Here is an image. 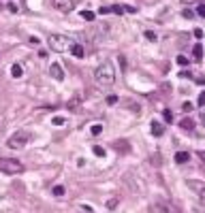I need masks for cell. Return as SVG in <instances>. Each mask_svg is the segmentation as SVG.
Segmentation results:
<instances>
[{
    "mask_svg": "<svg viewBox=\"0 0 205 213\" xmlns=\"http://www.w3.org/2000/svg\"><path fill=\"white\" fill-rule=\"evenodd\" d=\"M94 81L101 85V87H111V85L116 83V68H113V64H111L109 60H105L103 64L96 66V70H94Z\"/></svg>",
    "mask_w": 205,
    "mask_h": 213,
    "instance_id": "cell-1",
    "label": "cell"
},
{
    "mask_svg": "<svg viewBox=\"0 0 205 213\" xmlns=\"http://www.w3.org/2000/svg\"><path fill=\"white\" fill-rule=\"evenodd\" d=\"M0 170L6 175H17V173H24V164L17 158H0Z\"/></svg>",
    "mask_w": 205,
    "mask_h": 213,
    "instance_id": "cell-2",
    "label": "cell"
},
{
    "mask_svg": "<svg viewBox=\"0 0 205 213\" xmlns=\"http://www.w3.org/2000/svg\"><path fill=\"white\" fill-rule=\"evenodd\" d=\"M47 43H49V47H51V51H66L69 47H71V41H69V36H64V34H51L49 39H47Z\"/></svg>",
    "mask_w": 205,
    "mask_h": 213,
    "instance_id": "cell-3",
    "label": "cell"
},
{
    "mask_svg": "<svg viewBox=\"0 0 205 213\" xmlns=\"http://www.w3.org/2000/svg\"><path fill=\"white\" fill-rule=\"evenodd\" d=\"M26 143H28V134L26 132H15L6 141V147L9 149H22V147H26Z\"/></svg>",
    "mask_w": 205,
    "mask_h": 213,
    "instance_id": "cell-4",
    "label": "cell"
},
{
    "mask_svg": "<svg viewBox=\"0 0 205 213\" xmlns=\"http://www.w3.org/2000/svg\"><path fill=\"white\" fill-rule=\"evenodd\" d=\"M53 6H56V11H60V13H71V11L75 9L73 0H53Z\"/></svg>",
    "mask_w": 205,
    "mask_h": 213,
    "instance_id": "cell-5",
    "label": "cell"
},
{
    "mask_svg": "<svg viewBox=\"0 0 205 213\" xmlns=\"http://www.w3.org/2000/svg\"><path fill=\"white\" fill-rule=\"evenodd\" d=\"M49 73H51V77H53L56 81H64V70H62V66H60L58 62H51Z\"/></svg>",
    "mask_w": 205,
    "mask_h": 213,
    "instance_id": "cell-6",
    "label": "cell"
},
{
    "mask_svg": "<svg viewBox=\"0 0 205 213\" xmlns=\"http://www.w3.org/2000/svg\"><path fill=\"white\" fill-rule=\"evenodd\" d=\"M152 134H154V136H163L164 134V126L158 120H152Z\"/></svg>",
    "mask_w": 205,
    "mask_h": 213,
    "instance_id": "cell-7",
    "label": "cell"
},
{
    "mask_svg": "<svg viewBox=\"0 0 205 213\" xmlns=\"http://www.w3.org/2000/svg\"><path fill=\"white\" fill-rule=\"evenodd\" d=\"M66 107H69V111H73V113H77V111H79V107H81V98H79V96H75V98H71Z\"/></svg>",
    "mask_w": 205,
    "mask_h": 213,
    "instance_id": "cell-8",
    "label": "cell"
},
{
    "mask_svg": "<svg viewBox=\"0 0 205 213\" xmlns=\"http://www.w3.org/2000/svg\"><path fill=\"white\" fill-rule=\"evenodd\" d=\"M188 160H190V154H188V151H177V154H175V162H177V164H186Z\"/></svg>",
    "mask_w": 205,
    "mask_h": 213,
    "instance_id": "cell-9",
    "label": "cell"
},
{
    "mask_svg": "<svg viewBox=\"0 0 205 213\" xmlns=\"http://www.w3.org/2000/svg\"><path fill=\"white\" fill-rule=\"evenodd\" d=\"M71 53L75 55V58H83V45H79V43H75V45H71Z\"/></svg>",
    "mask_w": 205,
    "mask_h": 213,
    "instance_id": "cell-10",
    "label": "cell"
},
{
    "mask_svg": "<svg viewBox=\"0 0 205 213\" xmlns=\"http://www.w3.org/2000/svg\"><path fill=\"white\" fill-rule=\"evenodd\" d=\"M179 128H182V130H188V132H190V130L195 128V122H192L190 117H184V120L179 122Z\"/></svg>",
    "mask_w": 205,
    "mask_h": 213,
    "instance_id": "cell-11",
    "label": "cell"
},
{
    "mask_svg": "<svg viewBox=\"0 0 205 213\" xmlns=\"http://www.w3.org/2000/svg\"><path fill=\"white\" fill-rule=\"evenodd\" d=\"M11 75H13L15 79H19V77H24V68H22L19 64H13V66H11Z\"/></svg>",
    "mask_w": 205,
    "mask_h": 213,
    "instance_id": "cell-12",
    "label": "cell"
},
{
    "mask_svg": "<svg viewBox=\"0 0 205 213\" xmlns=\"http://www.w3.org/2000/svg\"><path fill=\"white\" fill-rule=\"evenodd\" d=\"M192 55H195L197 60H201V58H203V45H201V43H197V45L192 47Z\"/></svg>",
    "mask_w": 205,
    "mask_h": 213,
    "instance_id": "cell-13",
    "label": "cell"
},
{
    "mask_svg": "<svg viewBox=\"0 0 205 213\" xmlns=\"http://www.w3.org/2000/svg\"><path fill=\"white\" fill-rule=\"evenodd\" d=\"M163 120L167 122V124H171V122H173V113H171V109H164V111H163Z\"/></svg>",
    "mask_w": 205,
    "mask_h": 213,
    "instance_id": "cell-14",
    "label": "cell"
},
{
    "mask_svg": "<svg viewBox=\"0 0 205 213\" xmlns=\"http://www.w3.org/2000/svg\"><path fill=\"white\" fill-rule=\"evenodd\" d=\"M143 34H145V39H148V41H152V43H156V41H158V36H156V32H152V30H145Z\"/></svg>",
    "mask_w": 205,
    "mask_h": 213,
    "instance_id": "cell-15",
    "label": "cell"
},
{
    "mask_svg": "<svg viewBox=\"0 0 205 213\" xmlns=\"http://www.w3.org/2000/svg\"><path fill=\"white\" fill-rule=\"evenodd\" d=\"M81 17L85 21H94V13L92 11H81Z\"/></svg>",
    "mask_w": 205,
    "mask_h": 213,
    "instance_id": "cell-16",
    "label": "cell"
},
{
    "mask_svg": "<svg viewBox=\"0 0 205 213\" xmlns=\"http://www.w3.org/2000/svg\"><path fill=\"white\" fill-rule=\"evenodd\" d=\"M90 132H92V134H94V136H98V134H101V132H103V126H101V124H94V126L90 128Z\"/></svg>",
    "mask_w": 205,
    "mask_h": 213,
    "instance_id": "cell-17",
    "label": "cell"
},
{
    "mask_svg": "<svg viewBox=\"0 0 205 213\" xmlns=\"http://www.w3.org/2000/svg\"><path fill=\"white\" fill-rule=\"evenodd\" d=\"M92 151H94V156H101V158L105 156V149H103L101 145H94V147H92Z\"/></svg>",
    "mask_w": 205,
    "mask_h": 213,
    "instance_id": "cell-18",
    "label": "cell"
},
{
    "mask_svg": "<svg viewBox=\"0 0 205 213\" xmlns=\"http://www.w3.org/2000/svg\"><path fill=\"white\" fill-rule=\"evenodd\" d=\"M51 194H53V196H62V194H64V188H62V185H56V188L51 190Z\"/></svg>",
    "mask_w": 205,
    "mask_h": 213,
    "instance_id": "cell-19",
    "label": "cell"
},
{
    "mask_svg": "<svg viewBox=\"0 0 205 213\" xmlns=\"http://www.w3.org/2000/svg\"><path fill=\"white\" fill-rule=\"evenodd\" d=\"M197 15H199V17H205V4H201V2L197 4Z\"/></svg>",
    "mask_w": 205,
    "mask_h": 213,
    "instance_id": "cell-20",
    "label": "cell"
},
{
    "mask_svg": "<svg viewBox=\"0 0 205 213\" xmlns=\"http://www.w3.org/2000/svg\"><path fill=\"white\" fill-rule=\"evenodd\" d=\"M182 15H184L186 19H192V17H195V13H192L190 9H184V11H182Z\"/></svg>",
    "mask_w": 205,
    "mask_h": 213,
    "instance_id": "cell-21",
    "label": "cell"
},
{
    "mask_svg": "<svg viewBox=\"0 0 205 213\" xmlns=\"http://www.w3.org/2000/svg\"><path fill=\"white\" fill-rule=\"evenodd\" d=\"M177 64H179V66H186V64H188V58H186V55H177Z\"/></svg>",
    "mask_w": 205,
    "mask_h": 213,
    "instance_id": "cell-22",
    "label": "cell"
},
{
    "mask_svg": "<svg viewBox=\"0 0 205 213\" xmlns=\"http://www.w3.org/2000/svg\"><path fill=\"white\" fill-rule=\"evenodd\" d=\"M182 109L188 113V111H192V109H195V105H192V102H184V105H182Z\"/></svg>",
    "mask_w": 205,
    "mask_h": 213,
    "instance_id": "cell-23",
    "label": "cell"
},
{
    "mask_svg": "<svg viewBox=\"0 0 205 213\" xmlns=\"http://www.w3.org/2000/svg\"><path fill=\"white\" fill-rule=\"evenodd\" d=\"M197 105H199V107H205V92H201V94H199V100H197Z\"/></svg>",
    "mask_w": 205,
    "mask_h": 213,
    "instance_id": "cell-24",
    "label": "cell"
},
{
    "mask_svg": "<svg viewBox=\"0 0 205 213\" xmlns=\"http://www.w3.org/2000/svg\"><path fill=\"white\" fill-rule=\"evenodd\" d=\"M113 147H116L118 151H120V149H122V151H126V149H128V145H126V143H116Z\"/></svg>",
    "mask_w": 205,
    "mask_h": 213,
    "instance_id": "cell-25",
    "label": "cell"
},
{
    "mask_svg": "<svg viewBox=\"0 0 205 213\" xmlns=\"http://www.w3.org/2000/svg\"><path fill=\"white\" fill-rule=\"evenodd\" d=\"M51 124H53V126H62V124H64V117H53Z\"/></svg>",
    "mask_w": 205,
    "mask_h": 213,
    "instance_id": "cell-26",
    "label": "cell"
},
{
    "mask_svg": "<svg viewBox=\"0 0 205 213\" xmlns=\"http://www.w3.org/2000/svg\"><path fill=\"white\" fill-rule=\"evenodd\" d=\"M192 34H195L197 39H203V30H201V28H195V32H192Z\"/></svg>",
    "mask_w": 205,
    "mask_h": 213,
    "instance_id": "cell-27",
    "label": "cell"
},
{
    "mask_svg": "<svg viewBox=\"0 0 205 213\" xmlns=\"http://www.w3.org/2000/svg\"><path fill=\"white\" fill-rule=\"evenodd\" d=\"M118 102V96H107V105H116Z\"/></svg>",
    "mask_w": 205,
    "mask_h": 213,
    "instance_id": "cell-28",
    "label": "cell"
},
{
    "mask_svg": "<svg viewBox=\"0 0 205 213\" xmlns=\"http://www.w3.org/2000/svg\"><path fill=\"white\" fill-rule=\"evenodd\" d=\"M116 205H118V198H111V200H109V203H107V209H113V207H116Z\"/></svg>",
    "mask_w": 205,
    "mask_h": 213,
    "instance_id": "cell-29",
    "label": "cell"
},
{
    "mask_svg": "<svg viewBox=\"0 0 205 213\" xmlns=\"http://www.w3.org/2000/svg\"><path fill=\"white\" fill-rule=\"evenodd\" d=\"M197 196H199V200H201V205L205 207V190H201V192H199Z\"/></svg>",
    "mask_w": 205,
    "mask_h": 213,
    "instance_id": "cell-30",
    "label": "cell"
},
{
    "mask_svg": "<svg viewBox=\"0 0 205 213\" xmlns=\"http://www.w3.org/2000/svg\"><path fill=\"white\" fill-rule=\"evenodd\" d=\"M98 13H101V15H107V13H111V6H103Z\"/></svg>",
    "mask_w": 205,
    "mask_h": 213,
    "instance_id": "cell-31",
    "label": "cell"
},
{
    "mask_svg": "<svg viewBox=\"0 0 205 213\" xmlns=\"http://www.w3.org/2000/svg\"><path fill=\"white\" fill-rule=\"evenodd\" d=\"M111 11H113V13H122V11H124V6H120V4H116V6H111Z\"/></svg>",
    "mask_w": 205,
    "mask_h": 213,
    "instance_id": "cell-32",
    "label": "cell"
},
{
    "mask_svg": "<svg viewBox=\"0 0 205 213\" xmlns=\"http://www.w3.org/2000/svg\"><path fill=\"white\" fill-rule=\"evenodd\" d=\"M195 2H197V4H199V2H201V0H182V4H195Z\"/></svg>",
    "mask_w": 205,
    "mask_h": 213,
    "instance_id": "cell-33",
    "label": "cell"
},
{
    "mask_svg": "<svg viewBox=\"0 0 205 213\" xmlns=\"http://www.w3.org/2000/svg\"><path fill=\"white\" fill-rule=\"evenodd\" d=\"M201 120H203V122H205V111H203V113H201Z\"/></svg>",
    "mask_w": 205,
    "mask_h": 213,
    "instance_id": "cell-34",
    "label": "cell"
},
{
    "mask_svg": "<svg viewBox=\"0 0 205 213\" xmlns=\"http://www.w3.org/2000/svg\"><path fill=\"white\" fill-rule=\"evenodd\" d=\"M83 213H92V211H83Z\"/></svg>",
    "mask_w": 205,
    "mask_h": 213,
    "instance_id": "cell-35",
    "label": "cell"
}]
</instances>
